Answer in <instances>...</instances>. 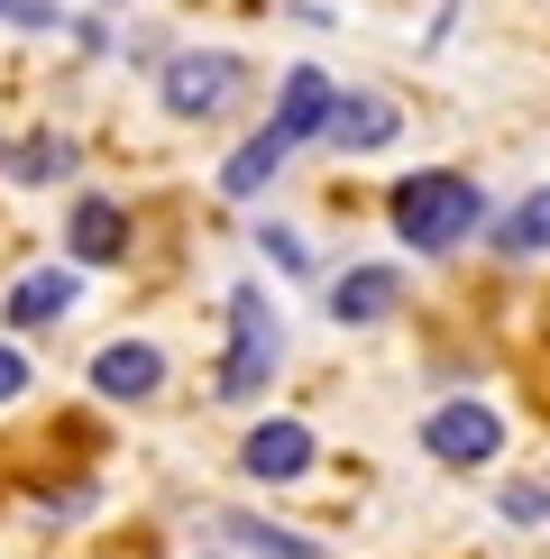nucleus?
Instances as JSON below:
<instances>
[{
    "mask_svg": "<svg viewBox=\"0 0 550 559\" xmlns=\"http://www.w3.org/2000/svg\"><path fill=\"white\" fill-rule=\"evenodd\" d=\"M285 367V312H275L266 285H229V348H220V377L212 394L220 404H258Z\"/></svg>",
    "mask_w": 550,
    "mask_h": 559,
    "instance_id": "obj_2",
    "label": "nucleus"
},
{
    "mask_svg": "<svg viewBox=\"0 0 550 559\" xmlns=\"http://www.w3.org/2000/svg\"><path fill=\"white\" fill-rule=\"evenodd\" d=\"M395 312H404V275L395 266L331 275V321H339V331H376V321H395Z\"/></svg>",
    "mask_w": 550,
    "mask_h": 559,
    "instance_id": "obj_9",
    "label": "nucleus"
},
{
    "mask_svg": "<svg viewBox=\"0 0 550 559\" xmlns=\"http://www.w3.org/2000/svg\"><path fill=\"white\" fill-rule=\"evenodd\" d=\"M74 302H83V275L74 266H28L10 294H0V321H10V331H56Z\"/></svg>",
    "mask_w": 550,
    "mask_h": 559,
    "instance_id": "obj_7",
    "label": "nucleus"
},
{
    "mask_svg": "<svg viewBox=\"0 0 550 559\" xmlns=\"http://www.w3.org/2000/svg\"><path fill=\"white\" fill-rule=\"evenodd\" d=\"M156 92H166V120H220L248 92V56H229V46H183V56L156 64Z\"/></svg>",
    "mask_w": 550,
    "mask_h": 559,
    "instance_id": "obj_4",
    "label": "nucleus"
},
{
    "mask_svg": "<svg viewBox=\"0 0 550 559\" xmlns=\"http://www.w3.org/2000/svg\"><path fill=\"white\" fill-rule=\"evenodd\" d=\"M19 394H28V358H19V348L0 340V404H19Z\"/></svg>",
    "mask_w": 550,
    "mask_h": 559,
    "instance_id": "obj_18",
    "label": "nucleus"
},
{
    "mask_svg": "<svg viewBox=\"0 0 550 559\" xmlns=\"http://www.w3.org/2000/svg\"><path fill=\"white\" fill-rule=\"evenodd\" d=\"M0 19H19V28H56V0H0Z\"/></svg>",
    "mask_w": 550,
    "mask_h": 559,
    "instance_id": "obj_19",
    "label": "nucleus"
},
{
    "mask_svg": "<svg viewBox=\"0 0 550 559\" xmlns=\"http://www.w3.org/2000/svg\"><path fill=\"white\" fill-rule=\"evenodd\" d=\"M220 542H239L248 559H331L312 542V532H294V523H266V514H220Z\"/></svg>",
    "mask_w": 550,
    "mask_h": 559,
    "instance_id": "obj_14",
    "label": "nucleus"
},
{
    "mask_svg": "<svg viewBox=\"0 0 550 559\" xmlns=\"http://www.w3.org/2000/svg\"><path fill=\"white\" fill-rule=\"evenodd\" d=\"M156 385H166V348L156 340H110L92 358V394H110V404H147Z\"/></svg>",
    "mask_w": 550,
    "mask_h": 559,
    "instance_id": "obj_10",
    "label": "nucleus"
},
{
    "mask_svg": "<svg viewBox=\"0 0 550 559\" xmlns=\"http://www.w3.org/2000/svg\"><path fill=\"white\" fill-rule=\"evenodd\" d=\"M395 138H404V110L385 102V92H339L331 120H321V147L331 156H376V147H395Z\"/></svg>",
    "mask_w": 550,
    "mask_h": 559,
    "instance_id": "obj_6",
    "label": "nucleus"
},
{
    "mask_svg": "<svg viewBox=\"0 0 550 559\" xmlns=\"http://www.w3.org/2000/svg\"><path fill=\"white\" fill-rule=\"evenodd\" d=\"M395 239L412 248V258H450V248H468L477 229H487V193H477V175L458 166H422L395 183Z\"/></svg>",
    "mask_w": 550,
    "mask_h": 559,
    "instance_id": "obj_1",
    "label": "nucleus"
},
{
    "mask_svg": "<svg viewBox=\"0 0 550 559\" xmlns=\"http://www.w3.org/2000/svg\"><path fill=\"white\" fill-rule=\"evenodd\" d=\"M504 440H514V431H504V413L487 404V394H450V404L422 413V459H431V468H450V477L495 468Z\"/></svg>",
    "mask_w": 550,
    "mask_h": 559,
    "instance_id": "obj_3",
    "label": "nucleus"
},
{
    "mask_svg": "<svg viewBox=\"0 0 550 559\" xmlns=\"http://www.w3.org/2000/svg\"><path fill=\"white\" fill-rule=\"evenodd\" d=\"M10 175H19V183H56V175H74V138H28V147H10Z\"/></svg>",
    "mask_w": 550,
    "mask_h": 559,
    "instance_id": "obj_15",
    "label": "nucleus"
},
{
    "mask_svg": "<svg viewBox=\"0 0 550 559\" xmlns=\"http://www.w3.org/2000/svg\"><path fill=\"white\" fill-rule=\"evenodd\" d=\"M331 102H339V83L321 74V64H294V74H285V92H275V110H266V129L285 138V147H312V138H321V120H331Z\"/></svg>",
    "mask_w": 550,
    "mask_h": 559,
    "instance_id": "obj_8",
    "label": "nucleus"
},
{
    "mask_svg": "<svg viewBox=\"0 0 550 559\" xmlns=\"http://www.w3.org/2000/svg\"><path fill=\"white\" fill-rule=\"evenodd\" d=\"M312 468H321L312 423H294V413H266V423H248V440H239V477H248V486H303Z\"/></svg>",
    "mask_w": 550,
    "mask_h": 559,
    "instance_id": "obj_5",
    "label": "nucleus"
},
{
    "mask_svg": "<svg viewBox=\"0 0 550 559\" xmlns=\"http://www.w3.org/2000/svg\"><path fill=\"white\" fill-rule=\"evenodd\" d=\"M487 248L495 258H550V183H533L523 202H504L487 221Z\"/></svg>",
    "mask_w": 550,
    "mask_h": 559,
    "instance_id": "obj_12",
    "label": "nucleus"
},
{
    "mask_svg": "<svg viewBox=\"0 0 550 559\" xmlns=\"http://www.w3.org/2000/svg\"><path fill=\"white\" fill-rule=\"evenodd\" d=\"M495 514L514 523V532H541V523H550V486H541V477H504V486H495Z\"/></svg>",
    "mask_w": 550,
    "mask_h": 559,
    "instance_id": "obj_16",
    "label": "nucleus"
},
{
    "mask_svg": "<svg viewBox=\"0 0 550 559\" xmlns=\"http://www.w3.org/2000/svg\"><path fill=\"white\" fill-rule=\"evenodd\" d=\"M258 248H266V258L285 266V275H312V248L294 239V229H275V221H266V229H258Z\"/></svg>",
    "mask_w": 550,
    "mask_h": 559,
    "instance_id": "obj_17",
    "label": "nucleus"
},
{
    "mask_svg": "<svg viewBox=\"0 0 550 559\" xmlns=\"http://www.w3.org/2000/svg\"><path fill=\"white\" fill-rule=\"evenodd\" d=\"M285 156H294L285 138H275V129H258L248 147H229V156H220V193H229V202H258L266 183L285 175Z\"/></svg>",
    "mask_w": 550,
    "mask_h": 559,
    "instance_id": "obj_13",
    "label": "nucleus"
},
{
    "mask_svg": "<svg viewBox=\"0 0 550 559\" xmlns=\"http://www.w3.org/2000/svg\"><path fill=\"white\" fill-rule=\"evenodd\" d=\"M64 248H74V266H110V258H129V212H120V202H101V193H83V202H74V221H64Z\"/></svg>",
    "mask_w": 550,
    "mask_h": 559,
    "instance_id": "obj_11",
    "label": "nucleus"
}]
</instances>
